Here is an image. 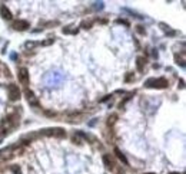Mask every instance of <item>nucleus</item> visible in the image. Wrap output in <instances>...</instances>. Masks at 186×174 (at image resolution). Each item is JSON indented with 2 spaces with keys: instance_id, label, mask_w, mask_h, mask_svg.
I'll use <instances>...</instances> for the list:
<instances>
[{
  "instance_id": "nucleus-1",
  "label": "nucleus",
  "mask_w": 186,
  "mask_h": 174,
  "mask_svg": "<svg viewBox=\"0 0 186 174\" xmlns=\"http://www.w3.org/2000/svg\"><path fill=\"white\" fill-rule=\"evenodd\" d=\"M167 85H169V82H167L165 78H157V79L150 78V79H147L146 83H145V86H147V88H157V89L167 88Z\"/></svg>"
},
{
  "instance_id": "nucleus-2",
  "label": "nucleus",
  "mask_w": 186,
  "mask_h": 174,
  "mask_svg": "<svg viewBox=\"0 0 186 174\" xmlns=\"http://www.w3.org/2000/svg\"><path fill=\"white\" fill-rule=\"evenodd\" d=\"M43 135H49V137H56V138H64L66 137V131L63 128H50V130H45L42 132Z\"/></svg>"
},
{
  "instance_id": "nucleus-3",
  "label": "nucleus",
  "mask_w": 186,
  "mask_h": 174,
  "mask_svg": "<svg viewBox=\"0 0 186 174\" xmlns=\"http://www.w3.org/2000/svg\"><path fill=\"white\" fill-rule=\"evenodd\" d=\"M9 99L10 101H19L20 99V89L15 83L9 85Z\"/></svg>"
},
{
  "instance_id": "nucleus-4",
  "label": "nucleus",
  "mask_w": 186,
  "mask_h": 174,
  "mask_svg": "<svg viewBox=\"0 0 186 174\" xmlns=\"http://www.w3.org/2000/svg\"><path fill=\"white\" fill-rule=\"evenodd\" d=\"M19 81L23 83V85H27L29 83V71L26 68H20L19 69Z\"/></svg>"
},
{
  "instance_id": "nucleus-5",
  "label": "nucleus",
  "mask_w": 186,
  "mask_h": 174,
  "mask_svg": "<svg viewBox=\"0 0 186 174\" xmlns=\"http://www.w3.org/2000/svg\"><path fill=\"white\" fill-rule=\"evenodd\" d=\"M12 28L16 29V30H26V29H29V22H26V20H16V22H13Z\"/></svg>"
},
{
  "instance_id": "nucleus-6",
  "label": "nucleus",
  "mask_w": 186,
  "mask_h": 174,
  "mask_svg": "<svg viewBox=\"0 0 186 174\" xmlns=\"http://www.w3.org/2000/svg\"><path fill=\"white\" fill-rule=\"evenodd\" d=\"M103 163H105V165L109 168V170H115L116 168V164H115V161L109 157V155H103Z\"/></svg>"
},
{
  "instance_id": "nucleus-7",
  "label": "nucleus",
  "mask_w": 186,
  "mask_h": 174,
  "mask_svg": "<svg viewBox=\"0 0 186 174\" xmlns=\"http://www.w3.org/2000/svg\"><path fill=\"white\" fill-rule=\"evenodd\" d=\"M0 15H2V17L3 19H7V20H10L13 16H12V12L6 7V6H2L0 7Z\"/></svg>"
},
{
  "instance_id": "nucleus-8",
  "label": "nucleus",
  "mask_w": 186,
  "mask_h": 174,
  "mask_svg": "<svg viewBox=\"0 0 186 174\" xmlns=\"http://www.w3.org/2000/svg\"><path fill=\"white\" fill-rule=\"evenodd\" d=\"M115 153H116V157H118L120 161H123V164H126V165L129 164L128 160H126V157H125V154H122V151H120L119 148H115Z\"/></svg>"
},
{
  "instance_id": "nucleus-9",
  "label": "nucleus",
  "mask_w": 186,
  "mask_h": 174,
  "mask_svg": "<svg viewBox=\"0 0 186 174\" xmlns=\"http://www.w3.org/2000/svg\"><path fill=\"white\" fill-rule=\"evenodd\" d=\"M145 63H146V60H145V58H142V56H139L138 59H136V65H138V71H143V66H145Z\"/></svg>"
},
{
  "instance_id": "nucleus-10",
  "label": "nucleus",
  "mask_w": 186,
  "mask_h": 174,
  "mask_svg": "<svg viewBox=\"0 0 186 174\" xmlns=\"http://www.w3.org/2000/svg\"><path fill=\"white\" fill-rule=\"evenodd\" d=\"M116 120H118V115H116V114H112V115L108 118V125H109V127H112V125L116 122Z\"/></svg>"
},
{
  "instance_id": "nucleus-11",
  "label": "nucleus",
  "mask_w": 186,
  "mask_h": 174,
  "mask_svg": "<svg viewBox=\"0 0 186 174\" xmlns=\"http://www.w3.org/2000/svg\"><path fill=\"white\" fill-rule=\"evenodd\" d=\"M92 25H93V22H92V20H84V22H82V25H80V26H82L83 29H89Z\"/></svg>"
},
{
  "instance_id": "nucleus-12",
  "label": "nucleus",
  "mask_w": 186,
  "mask_h": 174,
  "mask_svg": "<svg viewBox=\"0 0 186 174\" xmlns=\"http://www.w3.org/2000/svg\"><path fill=\"white\" fill-rule=\"evenodd\" d=\"M26 97H27V99H29V101L35 99V94H33L32 91H29V89H26Z\"/></svg>"
},
{
  "instance_id": "nucleus-13",
  "label": "nucleus",
  "mask_w": 186,
  "mask_h": 174,
  "mask_svg": "<svg viewBox=\"0 0 186 174\" xmlns=\"http://www.w3.org/2000/svg\"><path fill=\"white\" fill-rule=\"evenodd\" d=\"M10 170H12L15 174H20V167H17V165H12Z\"/></svg>"
},
{
  "instance_id": "nucleus-14",
  "label": "nucleus",
  "mask_w": 186,
  "mask_h": 174,
  "mask_svg": "<svg viewBox=\"0 0 186 174\" xmlns=\"http://www.w3.org/2000/svg\"><path fill=\"white\" fill-rule=\"evenodd\" d=\"M72 141H73V142H76V144H82L80 138H79V137H76V135H73V137H72Z\"/></svg>"
},
{
  "instance_id": "nucleus-15",
  "label": "nucleus",
  "mask_w": 186,
  "mask_h": 174,
  "mask_svg": "<svg viewBox=\"0 0 186 174\" xmlns=\"http://www.w3.org/2000/svg\"><path fill=\"white\" fill-rule=\"evenodd\" d=\"M118 23H123V25L129 26V22H128V20H123V19H118Z\"/></svg>"
},
{
  "instance_id": "nucleus-16",
  "label": "nucleus",
  "mask_w": 186,
  "mask_h": 174,
  "mask_svg": "<svg viewBox=\"0 0 186 174\" xmlns=\"http://www.w3.org/2000/svg\"><path fill=\"white\" fill-rule=\"evenodd\" d=\"M138 32H139V33H145V30L142 29V26H138Z\"/></svg>"
},
{
  "instance_id": "nucleus-17",
  "label": "nucleus",
  "mask_w": 186,
  "mask_h": 174,
  "mask_svg": "<svg viewBox=\"0 0 186 174\" xmlns=\"http://www.w3.org/2000/svg\"><path fill=\"white\" fill-rule=\"evenodd\" d=\"M169 174H180L179 171H175V173H169Z\"/></svg>"
},
{
  "instance_id": "nucleus-18",
  "label": "nucleus",
  "mask_w": 186,
  "mask_h": 174,
  "mask_svg": "<svg viewBox=\"0 0 186 174\" xmlns=\"http://www.w3.org/2000/svg\"><path fill=\"white\" fill-rule=\"evenodd\" d=\"M145 174H156V173H145Z\"/></svg>"
}]
</instances>
